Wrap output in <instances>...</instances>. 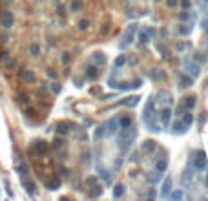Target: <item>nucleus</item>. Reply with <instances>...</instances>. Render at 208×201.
Returning <instances> with one entry per match:
<instances>
[{"mask_svg":"<svg viewBox=\"0 0 208 201\" xmlns=\"http://www.w3.org/2000/svg\"><path fill=\"white\" fill-rule=\"evenodd\" d=\"M177 115H179V117L183 115V106H179V108H177Z\"/></svg>","mask_w":208,"mask_h":201,"instance_id":"36","label":"nucleus"},{"mask_svg":"<svg viewBox=\"0 0 208 201\" xmlns=\"http://www.w3.org/2000/svg\"><path fill=\"white\" fill-rule=\"evenodd\" d=\"M166 4H168V6H170V7H173V6H175V4H177V0H168Z\"/></svg>","mask_w":208,"mask_h":201,"instance_id":"34","label":"nucleus"},{"mask_svg":"<svg viewBox=\"0 0 208 201\" xmlns=\"http://www.w3.org/2000/svg\"><path fill=\"white\" fill-rule=\"evenodd\" d=\"M22 77L26 79V80H29V82H35V79H37L33 71H24V73H22Z\"/></svg>","mask_w":208,"mask_h":201,"instance_id":"17","label":"nucleus"},{"mask_svg":"<svg viewBox=\"0 0 208 201\" xmlns=\"http://www.w3.org/2000/svg\"><path fill=\"white\" fill-rule=\"evenodd\" d=\"M124 64H126V57H124V55H121V57L115 59V66H117V68H119V66H124Z\"/></svg>","mask_w":208,"mask_h":201,"instance_id":"18","label":"nucleus"},{"mask_svg":"<svg viewBox=\"0 0 208 201\" xmlns=\"http://www.w3.org/2000/svg\"><path fill=\"white\" fill-rule=\"evenodd\" d=\"M115 132H117V119H111L108 123V135H113Z\"/></svg>","mask_w":208,"mask_h":201,"instance_id":"9","label":"nucleus"},{"mask_svg":"<svg viewBox=\"0 0 208 201\" xmlns=\"http://www.w3.org/2000/svg\"><path fill=\"white\" fill-rule=\"evenodd\" d=\"M58 185H60L58 181H51V183H49V188H51V190H55V188H58Z\"/></svg>","mask_w":208,"mask_h":201,"instance_id":"28","label":"nucleus"},{"mask_svg":"<svg viewBox=\"0 0 208 201\" xmlns=\"http://www.w3.org/2000/svg\"><path fill=\"white\" fill-rule=\"evenodd\" d=\"M188 31H190V28H179V33H183V35H186Z\"/></svg>","mask_w":208,"mask_h":201,"instance_id":"32","label":"nucleus"},{"mask_svg":"<svg viewBox=\"0 0 208 201\" xmlns=\"http://www.w3.org/2000/svg\"><path fill=\"white\" fill-rule=\"evenodd\" d=\"M170 188H172V179L166 177L164 183H162V192H161V198H166L168 194H170Z\"/></svg>","mask_w":208,"mask_h":201,"instance_id":"6","label":"nucleus"},{"mask_svg":"<svg viewBox=\"0 0 208 201\" xmlns=\"http://www.w3.org/2000/svg\"><path fill=\"white\" fill-rule=\"evenodd\" d=\"M206 2H208V0H206Z\"/></svg>","mask_w":208,"mask_h":201,"instance_id":"37","label":"nucleus"},{"mask_svg":"<svg viewBox=\"0 0 208 201\" xmlns=\"http://www.w3.org/2000/svg\"><path fill=\"white\" fill-rule=\"evenodd\" d=\"M155 148V141H146L144 143V150L146 152H150V150H153Z\"/></svg>","mask_w":208,"mask_h":201,"instance_id":"19","label":"nucleus"},{"mask_svg":"<svg viewBox=\"0 0 208 201\" xmlns=\"http://www.w3.org/2000/svg\"><path fill=\"white\" fill-rule=\"evenodd\" d=\"M170 117H172V112L168 108H164L161 112V123L164 124V126H168V124H170Z\"/></svg>","mask_w":208,"mask_h":201,"instance_id":"5","label":"nucleus"},{"mask_svg":"<svg viewBox=\"0 0 208 201\" xmlns=\"http://www.w3.org/2000/svg\"><path fill=\"white\" fill-rule=\"evenodd\" d=\"M183 196H185V192H183V190H175V192L172 194V198H173V199H181Z\"/></svg>","mask_w":208,"mask_h":201,"instance_id":"21","label":"nucleus"},{"mask_svg":"<svg viewBox=\"0 0 208 201\" xmlns=\"http://www.w3.org/2000/svg\"><path fill=\"white\" fill-rule=\"evenodd\" d=\"M183 123H185V124H192V123H194V115H192V113H183Z\"/></svg>","mask_w":208,"mask_h":201,"instance_id":"16","label":"nucleus"},{"mask_svg":"<svg viewBox=\"0 0 208 201\" xmlns=\"http://www.w3.org/2000/svg\"><path fill=\"white\" fill-rule=\"evenodd\" d=\"M181 6H183V7H185V9H186L188 6H190V0H183V2H181Z\"/></svg>","mask_w":208,"mask_h":201,"instance_id":"33","label":"nucleus"},{"mask_svg":"<svg viewBox=\"0 0 208 201\" xmlns=\"http://www.w3.org/2000/svg\"><path fill=\"white\" fill-rule=\"evenodd\" d=\"M137 103H139V97H132V100H128L130 106H133V104H137Z\"/></svg>","mask_w":208,"mask_h":201,"instance_id":"30","label":"nucleus"},{"mask_svg":"<svg viewBox=\"0 0 208 201\" xmlns=\"http://www.w3.org/2000/svg\"><path fill=\"white\" fill-rule=\"evenodd\" d=\"M69 60H71V55H69V53H64V55H62V62H64V64H68Z\"/></svg>","mask_w":208,"mask_h":201,"instance_id":"24","label":"nucleus"},{"mask_svg":"<svg viewBox=\"0 0 208 201\" xmlns=\"http://www.w3.org/2000/svg\"><path fill=\"white\" fill-rule=\"evenodd\" d=\"M88 26H90L88 20H81V24H79V28H81V29H88Z\"/></svg>","mask_w":208,"mask_h":201,"instance_id":"27","label":"nucleus"},{"mask_svg":"<svg viewBox=\"0 0 208 201\" xmlns=\"http://www.w3.org/2000/svg\"><path fill=\"white\" fill-rule=\"evenodd\" d=\"M157 170H159V172L166 170V161H159V163H157Z\"/></svg>","mask_w":208,"mask_h":201,"instance_id":"22","label":"nucleus"},{"mask_svg":"<svg viewBox=\"0 0 208 201\" xmlns=\"http://www.w3.org/2000/svg\"><path fill=\"white\" fill-rule=\"evenodd\" d=\"M188 18V13H181V20H186Z\"/></svg>","mask_w":208,"mask_h":201,"instance_id":"35","label":"nucleus"},{"mask_svg":"<svg viewBox=\"0 0 208 201\" xmlns=\"http://www.w3.org/2000/svg\"><path fill=\"white\" fill-rule=\"evenodd\" d=\"M124 194V187L122 185H115V190H113V198H121Z\"/></svg>","mask_w":208,"mask_h":201,"instance_id":"13","label":"nucleus"},{"mask_svg":"<svg viewBox=\"0 0 208 201\" xmlns=\"http://www.w3.org/2000/svg\"><path fill=\"white\" fill-rule=\"evenodd\" d=\"M51 90H53V92H55V93H58V92H60V86H58V84L55 82V84H53V86H51Z\"/></svg>","mask_w":208,"mask_h":201,"instance_id":"31","label":"nucleus"},{"mask_svg":"<svg viewBox=\"0 0 208 201\" xmlns=\"http://www.w3.org/2000/svg\"><path fill=\"white\" fill-rule=\"evenodd\" d=\"M173 132L175 134H185L186 132V128H185V124L181 123V121H177L175 124H173Z\"/></svg>","mask_w":208,"mask_h":201,"instance_id":"10","label":"nucleus"},{"mask_svg":"<svg viewBox=\"0 0 208 201\" xmlns=\"http://www.w3.org/2000/svg\"><path fill=\"white\" fill-rule=\"evenodd\" d=\"M58 134H68V128L64 126V124H60V126H58Z\"/></svg>","mask_w":208,"mask_h":201,"instance_id":"29","label":"nucleus"},{"mask_svg":"<svg viewBox=\"0 0 208 201\" xmlns=\"http://www.w3.org/2000/svg\"><path fill=\"white\" fill-rule=\"evenodd\" d=\"M119 124H121V130L122 128H130L132 126V119L130 117H124V119H121V123H119Z\"/></svg>","mask_w":208,"mask_h":201,"instance_id":"15","label":"nucleus"},{"mask_svg":"<svg viewBox=\"0 0 208 201\" xmlns=\"http://www.w3.org/2000/svg\"><path fill=\"white\" fill-rule=\"evenodd\" d=\"M88 77H90V79H95V77H97L95 68H90V71H88Z\"/></svg>","mask_w":208,"mask_h":201,"instance_id":"25","label":"nucleus"},{"mask_svg":"<svg viewBox=\"0 0 208 201\" xmlns=\"http://www.w3.org/2000/svg\"><path fill=\"white\" fill-rule=\"evenodd\" d=\"M35 148H37V152H40V154H44L48 150V144L44 143V141H37V143H35Z\"/></svg>","mask_w":208,"mask_h":201,"instance_id":"11","label":"nucleus"},{"mask_svg":"<svg viewBox=\"0 0 208 201\" xmlns=\"http://www.w3.org/2000/svg\"><path fill=\"white\" fill-rule=\"evenodd\" d=\"M194 167H195L197 170H205V168H206V155H205V152H203V150H199V152H197V157L194 159Z\"/></svg>","mask_w":208,"mask_h":201,"instance_id":"3","label":"nucleus"},{"mask_svg":"<svg viewBox=\"0 0 208 201\" xmlns=\"http://www.w3.org/2000/svg\"><path fill=\"white\" fill-rule=\"evenodd\" d=\"M102 134H104V126L97 128V132H95V139H101V137H102Z\"/></svg>","mask_w":208,"mask_h":201,"instance_id":"23","label":"nucleus"},{"mask_svg":"<svg viewBox=\"0 0 208 201\" xmlns=\"http://www.w3.org/2000/svg\"><path fill=\"white\" fill-rule=\"evenodd\" d=\"M185 106H186V108H194V106H195V97H194V95H188V97H186Z\"/></svg>","mask_w":208,"mask_h":201,"instance_id":"12","label":"nucleus"},{"mask_svg":"<svg viewBox=\"0 0 208 201\" xmlns=\"http://www.w3.org/2000/svg\"><path fill=\"white\" fill-rule=\"evenodd\" d=\"M38 53H40V46H38L37 42H31V44H29V55H33V57H37Z\"/></svg>","mask_w":208,"mask_h":201,"instance_id":"8","label":"nucleus"},{"mask_svg":"<svg viewBox=\"0 0 208 201\" xmlns=\"http://www.w3.org/2000/svg\"><path fill=\"white\" fill-rule=\"evenodd\" d=\"M15 170H17V172H18V174H20V175H22V177H24V175H26V174L29 172V168H28V165H26V163H22V161H18V163H17V165H15Z\"/></svg>","mask_w":208,"mask_h":201,"instance_id":"4","label":"nucleus"},{"mask_svg":"<svg viewBox=\"0 0 208 201\" xmlns=\"http://www.w3.org/2000/svg\"><path fill=\"white\" fill-rule=\"evenodd\" d=\"M81 7H82L81 0H73V2H71V9H73V11H77V9H81Z\"/></svg>","mask_w":208,"mask_h":201,"instance_id":"20","label":"nucleus"},{"mask_svg":"<svg viewBox=\"0 0 208 201\" xmlns=\"http://www.w3.org/2000/svg\"><path fill=\"white\" fill-rule=\"evenodd\" d=\"M13 24H15V15H13V11L6 9V11L0 15V26L4 29H9V28H13Z\"/></svg>","mask_w":208,"mask_h":201,"instance_id":"1","label":"nucleus"},{"mask_svg":"<svg viewBox=\"0 0 208 201\" xmlns=\"http://www.w3.org/2000/svg\"><path fill=\"white\" fill-rule=\"evenodd\" d=\"M95 62H104V57H102V53H95Z\"/></svg>","mask_w":208,"mask_h":201,"instance_id":"26","label":"nucleus"},{"mask_svg":"<svg viewBox=\"0 0 208 201\" xmlns=\"http://www.w3.org/2000/svg\"><path fill=\"white\" fill-rule=\"evenodd\" d=\"M135 31H137V24H132V26L126 29V33H124V38H122V42H121V48H126V46H130V44L133 42V33Z\"/></svg>","mask_w":208,"mask_h":201,"instance_id":"2","label":"nucleus"},{"mask_svg":"<svg viewBox=\"0 0 208 201\" xmlns=\"http://www.w3.org/2000/svg\"><path fill=\"white\" fill-rule=\"evenodd\" d=\"M186 68L190 69V73H192V75H195V77L199 75V66H197V64H186Z\"/></svg>","mask_w":208,"mask_h":201,"instance_id":"14","label":"nucleus"},{"mask_svg":"<svg viewBox=\"0 0 208 201\" xmlns=\"http://www.w3.org/2000/svg\"><path fill=\"white\" fill-rule=\"evenodd\" d=\"M179 82H181V86L188 88V86H192V77H188V75H185V73H183L181 77H179Z\"/></svg>","mask_w":208,"mask_h":201,"instance_id":"7","label":"nucleus"}]
</instances>
